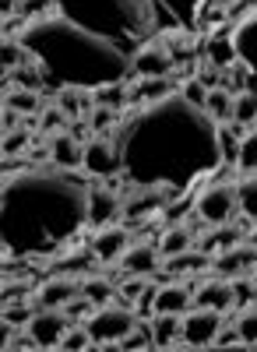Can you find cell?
<instances>
[{"label":"cell","mask_w":257,"mask_h":352,"mask_svg":"<svg viewBox=\"0 0 257 352\" xmlns=\"http://www.w3.org/2000/svg\"><path fill=\"white\" fill-rule=\"evenodd\" d=\"M233 92H225V88H208V102L205 109L212 113V120L222 127V124H233Z\"/></svg>","instance_id":"obj_26"},{"label":"cell","mask_w":257,"mask_h":352,"mask_svg":"<svg viewBox=\"0 0 257 352\" xmlns=\"http://www.w3.org/2000/svg\"><path fill=\"white\" fill-rule=\"evenodd\" d=\"M194 307V292L187 285H159V296H155V314H187Z\"/></svg>","instance_id":"obj_21"},{"label":"cell","mask_w":257,"mask_h":352,"mask_svg":"<svg viewBox=\"0 0 257 352\" xmlns=\"http://www.w3.org/2000/svg\"><path fill=\"white\" fill-rule=\"evenodd\" d=\"M236 328H240V335H243L247 345H257V303L236 317Z\"/></svg>","instance_id":"obj_37"},{"label":"cell","mask_w":257,"mask_h":352,"mask_svg":"<svg viewBox=\"0 0 257 352\" xmlns=\"http://www.w3.org/2000/svg\"><path fill=\"white\" fill-rule=\"evenodd\" d=\"M28 141H32V134L28 131H8L4 134V155H25V148H28Z\"/></svg>","instance_id":"obj_38"},{"label":"cell","mask_w":257,"mask_h":352,"mask_svg":"<svg viewBox=\"0 0 257 352\" xmlns=\"http://www.w3.org/2000/svg\"><path fill=\"white\" fill-rule=\"evenodd\" d=\"M159 247H152V243H134V247H127L124 250V257H120V272L124 275H155L159 272Z\"/></svg>","instance_id":"obj_17"},{"label":"cell","mask_w":257,"mask_h":352,"mask_svg":"<svg viewBox=\"0 0 257 352\" xmlns=\"http://www.w3.org/2000/svg\"><path fill=\"white\" fill-rule=\"evenodd\" d=\"M56 106H60L71 120H78L81 116V88H60V92H56Z\"/></svg>","instance_id":"obj_36"},{"label":"cell","mask_w":257,"mask_h":352,"mask_svg":"<svg viewBox=\"0 0 257 352\" xmlns=\"http://www.w3.org/2000/svg\"><path fill=\"white\" fill-rule=\"evenodd\" d=\"M18 39L32 53L36 67L43 71L53 92H60V88H92L96 92L102 85L137 78L131 53L60 14L28 21Z\"/></svg>","instance_id":"obj_3"},{"label":"cell","mask_w":257,"mask_h":352,"mask_svg":"<svg viewBox=\"0 0 257 352\" xmlns=\"http://www.w3.org/2000/svg\"><path fill=\"white\" fill-rule=\"evenodd\" d=\"M49 148H53L49 162H53V166H60V169H78V166L85 162V144H81L71 131L53 134V138H49Z\"/></svg>","instance_id":"obj_18"},{"label":"cell","mask_w":257,"mask_h":352,"mask_svg":"<svg viewBox=\"0 0 257 352\" xmlns=\"http://www.w3.org/2000/svg\"><path fill=\"white\" fill-rule=\"evenodd\" d=\"M148 331H152V338H155L159 349H169V345L183 335V317H180V314H152Z\"/></svg>","instance_id":"obj_23"},{"label":"cell","mask_w":257,"mask_h":352,"mask_svg":"<svg viewBox=\"0 0 257 352\" xmlns=\"http://www.w3.org/2000/svg\"><path fill=\"white\" fill-rule=\"evenodd\" d=\"M120 176L131 187H166L187 194L201 176L225 166L219 124L205 106H194L183 92L159 102L134 106L117 127Z\"/></svg>","instance_id":"obj_1"},{"label":"cell","mask_w":257,"mask_h":352,"mask_svg":"<svg viewBox=\"0 0 257 352\" xmlns=\"http://www.w3.org/2000/svg\"><path fill=\"white\" fill-rule=\"evenodd\" d=\"M137 310H131L127 303L113 300V303H102L89 314V320H85V328H89L92 342L96 345H117L124 335H131L137 328Z\"/></svg>","instance_id":"obj_6"},{"label":"cell","mask_w":257,"mask_h":352,"mask_svg":"<svg viewBox=\"0 0 257 352\" xmlns=\"http://www.w3.org/2000/svg\"><path fill=\"white\" fill-rule=\"evenodd\" d=\"M67 331H71V317L60 307H39V314L32 317V324H28V335L36 338L39 349H56Z\"/></svg>","instance_id":"obj_10"},{"label":"cell","mask_w":257,"mask_h":352,"mask_svg":"<svg viewBox=\"0 0 257 352\" xmlns=\"http://www.w3.org/2000/svg\"><path fill=\"white\" fill-rule=\"evenodd\" d=\"M219 8H233V4H240V0H215Z\"/></svg>","instance_id":"obj_42"},{"label":"cell","mask_w":257,"mask_h":352,"mask_svg":"<svg viewBox=\"0 0 257 352\" xmlns=\"http://www.w3.org/2000/svg\"><path fill=\"white\" fill-rule=\"evenodd\" d=\"M208 60L219 71H230L240 60V56H236V43H233V25H222L219 32H212V39H208Z\"/></svg>","instance_id":"obj_20"},{"label":"cell","mask_w":257,"mask_h":352,"mask_svg":"<svg viewBox=\"0 0 257 352\" xmlns=\"http://www.w3.org/2000/svg\"><path fill=\"white\" fill-rule=\"evenodd\" d=\"M81 292H85V296H89L96 307H102V303H113V300H117V289H113V282H106L102 275H85Z\"/></svg>","instance_id":"obj_29"},{"label":"cell","mask_w":257,"mask_h":352,"mask_svg":"<svg viewBox=\"0 0 257 352\" xmlns=\"http://www.w3.org/2000/svg\"><path fill=\"white\" fill-rule=\"evenodd\" d=\"M240 208V194H236V184H225L215 176V184H208L201 194L194 197V212L201 222L208 226H225V222H233Z\"/></svg>","instance_id":"obj_7"},{"label":"cell","mask_w":257,"mask_h":352,"mask_svg":"<svg viewBox=\"0 0 257 352\" xmlns=\"http://www.w3.org/2000/svg\"><path fill=\"white\" fill-rule=\"evenodd\" d=\"M215 345H219V349H225V345H243V349H247V342H243L240 328H222V331H219V338H215Z\"/></svg>","instance_id":"obj_40"},{"label":"cell","mask_w":257,"mask_h":352,"mask_svg":"<svg viewBox=\"0 0 257 352\" xmlns=\"http://www.w3.org/2000/svg\"><path fill=\"white\" fill-rule=\"evenodd\" d=\"M53 8L60 18L89 28L131 56L155 36L148 0H53Z\"/></svg>","instance_id":"obj_4"},{"label":"cell","mask_w":257,"mask_h":352,"mask_svg":"<svg viewBox=\"0 0 257 352\" xmlns=\"http://www.w3.org/2000/svg\"><path fill=\"white\" fill-rule=\"evenodd\" d=\"M4 106L21 113V116H32L43 109V92H36V88H8L4 92Z\"/></svg>","instance_id":"obj_25"},{"label":"cell","mask_w":257,"mask_h":352,"mask_svg":"<svg viewBox=\"0 0 257 352\" xmlns=\"http://www.w3.org/2000/svg\"><path fill=\"white\" fill-rule=\"evenodd\" d=\"M117 215H120V194L113 187L92 190V197H89V226H109Z\"/></svg>","instance_id":"obj_19"},{"label":"cell","mask_w":257,"mask_h":352,"mask_svg":"<svg viewBox=\"0 0 257 352\" xmlns=\"http://www.w3.org/2000/svg\"><path fill=\"white\" fill-rule=\"evenodd\" d=\"M257 264V247L254 243H247V247H230V250H222L219 257H215V272L219 275H225V278H240V275H247L250 268Z\"/></svg>","instance_id":"obj_16"},{"label":"cell","mask_w":257,"mask_h":352,"mask_svg":"<svg viewBox=\"0 0 257 352\" xmlns=\"http://www.w3.org/2000/svg\"><path fill=\"white\" fill-rule=\"evenodd\" d=\"M233 124L236 127H250L257 124V88H243L233 99Z\"/></svg>","instance_id":"obj_27"},{"label":"cell","mask_w":257,"mask_h":352,"mask_svg":"<svg viewBox=\"0 0 257 352\" xmlns=\"http://www.w3.org/2000/svg\"><path fill=\"white\" fill-rule=\"evenodd\" d=\"M85 173L92 176H120V141H117V131L109 134H96L89 144H85V162H81Z\"/></svg>","instance_id":"obj_8"},{"label":"cell","mask_w":257,"mask_h":352,"mask_svg":"<svg viewBox=\"0 0 257 352\" xmlns=\"http://www.w3.org/2000/svg\"><path fill=\"white\" fill-rule=\"evenodd\" d=\"M205 8L208 0H148L155 36H190Z\"/></svg>","instance_id":"obj_5"},{"label":"cell","mask_w":257,"mask_h":352,"mask_svg":"<svg viewBox=\"0 0 257 352\" xmlns=\"http://www.w3.org/2000/svg\"><path fill=\"white\" fill-rule=\"evenodd\" d=\"M92 190L60 166H25L4 176L0 190V232L4 261L60 254L89 226Z\"/></svg>","instance_id":"obj_2"},{"label":"cell","mask_w":257,"mask_h":352,"mask_svg":"<svg viewBox=\"0 0 257 352\" xmlns=\"http://www.w3.org/2000/svg\"><path fill=\"white\" fill-rule=\"evenodd\" d=\"M39 310L28 303L25 296H18V300H4V310H0V320H8V324H14V328H28L32 324V317H36Z\"/></svg>","instance_id":"obj_28"},{"label":"cell","mask_w":257,"mask_h":352,"mask_svg":"<svg viewBox=\"0 0 257 352\" xmlns=\"http://www.w3.org/2000/svg\"><path fill=\"white\" fill-rule=\"evenodd\" d=\"M236 166H240V173H254V169H257V131H247V134H243Z\"/></svg>","instance_id":"obj_32"},{"label":"cell","mask_w":257,"mask_h":352,"mask_svg":"<svg viewBox=\"0 0 257 352\" xmlns=\"http://www.w3.org/2000/svg\"><path fill=\"white\" fill-rule=\"evenodd\" d=\"M236 194H240L243 219H257V173H247L243 176V180L236 184Z\"/></svg>","instance_id":"obj_30"},{"label":"cell","mask_w":257,"mask_h":352,"mask_svg":"<svg viewBox=\"0 0 257 352\" xmlns=\"http://www.w3.org/2000/svg\"><path fill=\"white\" fill-rule=\"evenodd\" d=\"M120 109H109V106H96L92 113H89V124H92V131L96 134H109V131H117L120 127Z\"/></svg>","instance_id":"obj_31"},{"label":"cell","mask_w":257,"mask_h":352,"mask_svg":"<svg viewBox=\"0 0 257 352\" xmlns=\"http://www.w3.org/2000/svg\"><path fill=\"white\" fill-rule=\"evenodd\" d=\"M180 92H183V99H190L194 106H205V102H208V85H205L201 78L183 81V85H180Z\"/></svg>","instance_id":"obj_39"},{"label":"cell","mask_w":257,"mask_h":352,"mask_svg":"<svg viewBox=\"0 0 257 352\" xmlns=\"http://www.w3.org/2000/svg\"><path fill=\"white\" fill-rule=\"evenodd\" d=\"M67 120H71V116H67L60 106H49V109L43 113V120H39V131H43V138H49V134H60Z\"/></svg>","instance_id":"obj_35"},{"label":"cell","mask_w":257,"mask_h":352,"mask_svg":"<svg viewBox=\"0 0 257 352\" xmlns=\"http://www.w3.org/2000/svg\"><path fill=\"white\" fill-rule=\"evenodd\" d=\"M56 349H64V352H81V349H96V342H92L89 328H71V331L60 338V345H56Z\"/></svg>","instance_id":"obj_34"},{"label":"cell","mask_w":257,"mask_h":352,"mask_svg":"<svg viewBox=\"0 0 257 352\" xmlns=\"http://www.w3.org/2000/svg\"><path fill=\"white\" fill-rule=\"evenodd\" d=\"M131 60H134L137 78H169L173 67H177V60H173V53L166 50V43H145Z\"/></svg>","instance_id":"obj_12"},{"label":"cell","mask_w":257,"mask_h":352,"mask_svg":"<svg viewBox=\"0 0 257 352\" xmlns=\"http://www.w3.org/2000/svg\"><path fill=\"white\" fill-rule=\"evenodd\" d=\"M131 247V229L124 226H99V232L92 236V254L102 261V264H113V261H120L124 250Z\"/></svg>","instance_id":"obj_15"},{"label":"cell","mask_w":257,"mask_h":352,"mask_svg":"<svg viewBox=\"0 0 257 352\" xmlns=\"http://www.w3.org/2000/svg\"><path fill=\"white\" fill-rule=\"evenodd\" d=\"M194 307H208V310H233L236 307V285L225 278V275H215V278H205L201 285L194 289Z\"/></svg>","instance_id":"obj_13"},{"label":"cell","mask_w":257,"mask_h":352,"mask_svg":"<svg viewBox=\"0 0 257 352\" xmlns=\"http://www.w3.org/2000/svg\"><path fill=\"white\" fill-rule=\"evenodd\" d=\"M233 43H236V56H240V64L247 67L250 74V85L247 88H257V8L233 21Z\"/></svg>","instance_id":"obj_11"},{"label":"cell","mask_w":257,"mask_h":352,"mask_svg":"<svg viewBox=\"0 0 257 352\" xmlns=\"http://www.w3.org/2000/svg\"><path fill=\"white\" fill-rule=\"evenodd\" d=\"M219 331H222V310L197 307L194 314L190 310L183 314V335L180 338L187 342V349H208V345H215Z\"/></svg>","instance_id":"obj_9"},{"label":"cell","mask_w":257,"mask_h":352,"mask_svg":"<svg viewBox=\"0 0 257 352\" xmlns=\"http://www.w3.org/2000/svg\"><path fill=\"white\" fill-rule=\"evenodd\" d=\"M250 243H254V247H257V229H254V236H250Z\"/></svg>","instance_id":"obj_43"},{"label":"cell","mask_w":257,"mask_h":352,"mask_svg":"<svg viewBox=\"0 0 257 352\" xmlns=\"http://www.w3.org/2000/svg\"><path fill=\"white\" fill-rule=\"evenodd\" d=\"M254 303H257V300H254Z\"/></svg>","instance_id":"obj_44"},{"label":"cell","mask_w":257,"mask_h":352,"mask_svg":"<svg viewBox=\"0 0 257 352\" xmlns=\"http://www.w3.org/2000/svg\"><path fill=\"white\" fill-rule=\"evenodd\" d=\"M18 14L25 21H39V18L56 14V8H53V0H18Z\"/></svg>","instance_id":"obj_33"},{"label":"cell","mask_w":257,"mask_h":352,"mask_svg":"<svg viewBox=\"0 0 257 352\" xmlns=\"http://www.w3.org/2000/svg\"><path fill=\"white\" fill-rule=\"evenodd\" d=\"M162 261H166L162 264L166 275H190V272H205L208 264H215L208 250H194V247L183 254H173V257H162Z\"/></svg>","instance_id":"obj_22"},{"label":"cell","mask_w":257,"mask_h":352,"mask_svg":"<svg viewBox=\"0 0 257 352\" xmlns=\"http://www.w3.org/2000/svg\"><path fill=\"white\" fill-rule=\"evenodd\" d=\"M81 282L85 278H78V275H60L56 272L53 278H46L39 289H36V303L39 307H67L74 296H81Z\"/></svg>","instance_id":"obj_14"},{"label":"cell","mask_w":257,"mask_h":352,"mask_svg":"<svg viewBox=\"0 0 257 352\" xmlns=\"http://www.w3.org/2000/svg\"><path fill=\"white\" fill-rule=\"evenodd\" d=\"M8 131H18V113L4 106V134H8Z\"/></svg>","instance_id":"obj_41"},{"label":"cell","mask_w":257,"mask_h":352,"mask_svg":"<svg viewBox=\"0 0 257 352\" xmlns=\"http://www.w3.org/2000/svg\"><path fill=\"white\" fill-rule=\"evenodd\" d=\"M194 247V232H190V222H177V226H169L162 232V240H159V254L162 257H173V254H183Z\"/></svg>","instance_id":"obj_24"}]
</instances>
